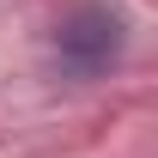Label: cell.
I'll list each match as a JSON object with an SVG mask.
<instances>
[{"label": "cell", "mask_w": 158, "mask_h": 158, "mask_svg": "<svg viewBox=\"0 0 158 158\" xmlns=\"http://www.w3.org/2000/svg\"><path fill=\"white\" fill-rule=\"evenodd\" d=\"M122 43H128L122 12H110V6H79L73 19L55 31V61L73 79H91V73H103V67L122 61Z\"/></svg>", "instance_id": "6da1fadb"}]
</instances>
